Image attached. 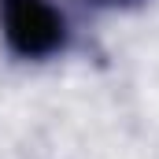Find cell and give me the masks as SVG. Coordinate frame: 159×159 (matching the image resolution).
Instances as JSON below:
<instances>
[{
  "mask_svg": "<svg viewBox=\"0 0 159 159\" xmlns=\"http://www.w3.org/2000/svg\"><path fill=\"white\" fill-rule=\"evenodd\" d=\"M96 4H129V0H96Z\"/></svg>",
  "mask_w": 159,
  "mask_h": 159,
  "instance_id": "2",
  "label": "cell"
},
{
  "mask_svg": "<svg viewBox=\"0 0 159 159\" xmlns=\"http://www.w3.org/2000/svg\"><path fill=\"white\" fill-rule=\"evenodd\" d=\"M4 44L22 59H48L67 44V22L52 0H0Z\"/></svg>",
  "mask_w": 159,
  "mask_h": 159,
  "instance_id": "1",
  "label": "cell"
}]
</instances>
